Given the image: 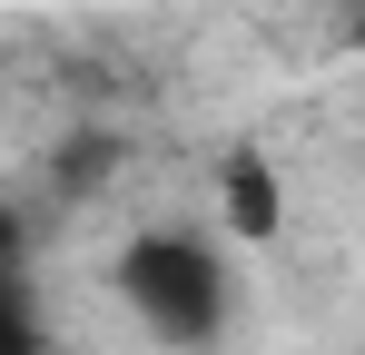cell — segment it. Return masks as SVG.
<instances>
[{"label": "cell", "instance_id": "cell-1", "mask_svg": "<svg viewBox=\"0 0 365 355\" xmlns=\"http://www.w3.org/2000/svg\"><path fill=\"white\" fill-rule=\"evenodd\" d=\"M119 287H128V306L148 316V336H168V346H207V336L227 326V257H217L207 237H178V227L138 237L119 257Z\"/></svg>", "mask_w": 365, "mask_h": 355}, {"label": "cell", "instance_id": "cell-3", "mask_svg": "<svg viewBox=\"0 0 365 355\" xmlns=\"http://www.w3.org/2000/svg\"><path fill=\"white\" fill-rule=\"evenodd\" d=\"M0 355H50V326H40V296L20 267H0Z\"/></svg>", "mask_w": 365, "mask_h": 355}, {"label": "cell", "instance_id": "cell-2", "mask_svg": "<svg viewBox=\"0 0 365 355\" xmlns=\"http://www.w3.org/2000/svg\"><path fill=\"white\" fill-rule=\"evenodd\" d=\"M217 197H227V227H237V237H277V227H287V197H277V168H267L257 148H237V158L217 168Z\"/></svg>", "mask_w": 365, "mask_h": 355}, {"label": "cell", "instance_id": "cell-4", "mask_svg": "<svg viewBox=\"0 0 365 355\" xmlns=\"http://www.w3.org/2000/svg\"><path fill=\"white\" fill-rule=\"evenodd\" d=\"M0 267H20V217L0 207Z\"/></svg>", "mask_w": 365, "mask_h": 355}]
</instances>
